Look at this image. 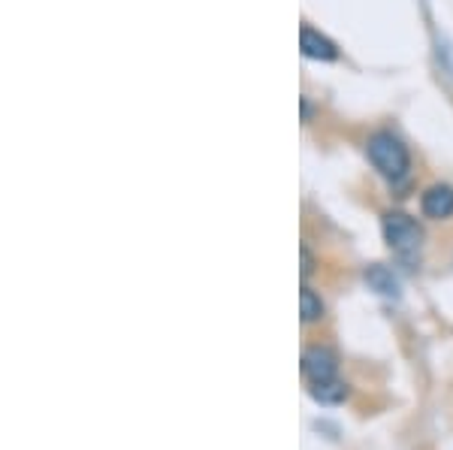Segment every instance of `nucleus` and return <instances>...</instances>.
Segmentation results:
<instances>
[{
	"instance_id": "f257e3e1",
	"label": "nucleus",
	"mask_w": 453,
	"mask_h": 450,
	"mask_svg": "<svg viewBox=\"0 0 453 450\" xmlns=\"http://www.w3.org/2000/svg\"><path fill=\"white\" fill-rule=\"evenodd\" d=\"M366 155L372 166H375L381 176L390 181L393 187H402L411 176V155H408V145L399 140L390 130H378L366 140Z\"/></svg>"
},
{
	"instance_id": "f03ea898",
	"label": "nucleus",
	"mask_w": 453,
	"mask_h": 450,
	"mask_svg": "<svg viewBox=\"0 0 453 450\" xmlns=\"http://www.w3.org/2000/svg\"><path fill=\"white\" fill-rule=\"evenodd\" d=\"M384 242L405 266H414L423 251V227L405 212H387L381 217Z\"/></svg>"
},
{
	"instance_id": "7ed1b4c3",
	"label": "nucleus",
	"mask_w": 453,
	"mask_h": 450,
	"mask_svg": "<svg viewBox=\"0 0 453 450\" xmlns=\"http://www.w3.org/2000/svg\"><path fill=\"white\" fill-rule=\"evenodd\" d=\"M303 375L311 387L320 384H330L339 378V357H335L333 347L326 345H311L303 351Z\"/></svg>"
},
{
	"instance_id": "20e7f679",
	"label": "nucleus",
	"mask_w": 453,
	"mask_h": 450,
	"mask_svg": "<svg viewBox=\"0 0 453 450\" xmlns=\"http://www.w3.org/2000/svg\"><path fill=\"white\" fill-rule=\"evenodd\" d=\"M420 212L433 221H448L453 217V187L450 185H433L420 197Z\"/></svg>"
},
{
	"instance_id": "39448f33",
	"label": "nucleus",
	"mask_w": 453,
	"mask_h": 450,
	"mask_svg": "<svg viewBox=\"0 0 453 450\" xmlns=\"http://www.w3.org/2000/svg\"><path fill=\"white\" fill-rule=\"evenodd\" d=\"M299 49H303V55L311 57V61H335V57H339V49H335V42L330 36H324L309 25H303V31H299Z\"/></svg>"
},
{
	"instance_id": "423d86ee",
	"label": "nucleus",
	"mask_w": 453,
	"mask_h": 450,
	"mask_svg": "<svg viewBox=\"0 0 453 450\" xmlns=\"http://www.w3.org/2000/svg\"><path fill=\"white\" fill-rule=\"evenodd\" d=\"M366 281H369V287L375 290V294L387 296V300H396V296H399V278L390 270H387V266H381V263L369 266V270H366Z\"/></svg>"
},
{
	"instance_id": "0eeeda50",
	"label": "nucleus",
	"mask_w": 453,
	"mask_h": 450,
	"mask_svg": "<svg viewBox=\"0 0 453 450\" xmlns=\"http://www.w3.org/2000/svg\"><path fill=\"white\" fill-rule=\"evenodd\" d=\"M299 315H303V324H314L324 317V300L309 285L299 287Z\"/></svg>"
},
{
	"instance_id": "6e6552de",
	"label": "nucleus",
	"mask_w": 453,
	"mask_h": 450,
	"mask_svg": "<svg viewBox=\"0 0 453 450\" xmlns=\"http://www.w3.org/2000/svg\"><path fill=\"white\" fill-rule=\"evenodd\" d=\"M348 384L345 381H330V384H320V387H311V399L320 405H342L348 399Z\"/></svg>"
},
{
	"instance_id": "1a4fd4ad",
	"label": "nucleus",
	"mask_w": 453,
	"mask_h": 450,
	"mask_svg": "<svg viewBox=\"0 0 453 450\" xmlns=\"http://www.w3.org/2000/svg\"><path fill=\"white\" fill-rule=\"evenodd\" d=\"M311 270H314L311 251H309V248H305V245H303V270H299V272H303V278H309V275H311Z\"/></svg>"
}]
</instances>
